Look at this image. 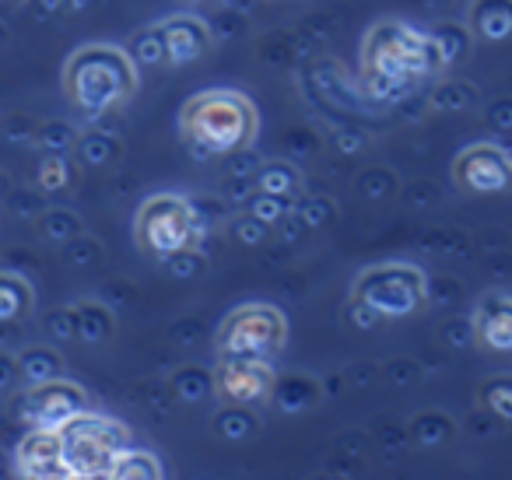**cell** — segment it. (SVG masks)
<instances>
[{"instance_id": "83f0119b", "label": "cell", "mask_w": 512, "mask_h": 480, "mask_svg": "<svg viewBox=\"0 0 512 480\" xmlns=\"http://www.w3.org/2000/svg\"><path fill=\"white\" fill-rule=\"evenodd\" d=\"M432 43H435V50H439V57H442V64H456L460 57H467V50H470V32H467V25H460V22H439L432 32Z\"/></svg>"}, {"instance_id": "f546056e", "label": "cell", "mask_w": 512, "mask_h": 480, "mask_svg": "<svg viewBox=\"0 0 512 480\" xmlns=\"http://www.w3.org/2000/svg\"><path fill=\"white\" fill-rule=\"evenodd\" d=\"M39 232L50 242H57V246H64V242L78 239V235L85 232V221L74 211H67V207H50V211L39 218Z\"/></svg>"}, {"instance_id": "8992f818", "label": "cell", "mask_w": 512, "mask_h": 480, "mask_svg": "<svg viewBox=\"0 0 512 480\" xmlns=\"http://www.w3.org/2000/svg\"><path fill=\"white\" fill-rule=\"evenodd\" d=\"M64 435L67 480H106V466L123 445H130L127 424L113 421L95 410H81L71 421L60 424Z\"/></svg>"}, {"instance_id": "7402d4cb", "label": "cell", "mask_w": 512, "mask_h": 480, "mask_svg": "<svg viewBox=\"0 0 512 480\" xmlns=\"http://www.w3.org/2000/svg\"><path fill=\"white\" fill-rule=\"evenodd\" d=\"M78 183V165L71 162V155H57V151H43L36 169V186L43 193H64Z\"/></svg>"}, {"instance_id": "6da1fadb", "label": "cell", "mask_w": 512, "mask_h": 480, "mask_svg": "<svg viewBox=\"0 0 512 480\" xmlns=\"http://www.w3.org/2000/svg\"><path fill=\"white\" fill-rule=\"evenodd\" d=\"M442 57L435 50L432 36L407 22H383L369 25L362 39V88L372 102L393 106L418 92V85L432 81L442 71Z\"/></svg>"}, {"instance_id": "d4e9b609", "label": "cell", "mask_w": 512, "mask_h": 480, "mask_svg": "<svg viewBox=\"0 0 512 480\" xmlns=\"http://www.w3.org/2000/svg\"><path fill=\"white\" fill-rule=\"evenodd\" d=\"M172 396H176L179 403H186V407H193V403H204L207 396H214L211 372H207V368H200V365L176 368V375H172Z\"/></svg>"}, {"instance_id": "7a4b0ae2", "label": "cell", "mask_w": 512, "mask_h": 480, "mask_svg": "<svg viewBox=\"0 0 512 480\" xmlns=\"http://www.w3.org/2000/svg\"><path fill=\"white\" fill-rule=\"evenodd\" d=\"M179 137L193 158L211 162L232 151L253 148L260 137V109L246 92L235 88H207L183 102L179 109Z\"/></svg>"}, {"instance_id": "277c9868", "label": "cell", "mask_w": 512, "mask_h": 480, "mask_svg": "<svg viewBox=\"0 0 512 480\" xmlns=\"http://www.w3.org/2000/svg\"><path fill=\"white\" fill-rule=\"evenodd\" d=\"M351 298L369 305L379 316V323H397V319H414L418 312H425L432 291H428V277L421 267L386 260L355 277Z\"/></svg>"}, {"instance_id": "30bf717a", "label": "cell", "mask_w": 512, "mask_h": 480, "mask_svg": "<svg viewBox=\"0 0 512 480\" xmlns=\"http://www.w3.org/2000/svg\"><path fill=\"white\" fill-rule=\"evenodd\" d=\"M85 407H88L85 386L71 382L67 375L29 382V389L22 393V414L32 428H60V424L71 421Z\"/></svg>"}, {"instance_id": "7bdbcfd3", "label": "cell", "mask_w": 512, "mask_h": 480, "mask_svg": "<svg viewBox=\"0 0 512 480\" xmlns=\"http://www.w3.org/2000/svg\"><path fill=\"white\" fill-rule=\"evenodd\" d=\"M32 4H36V11L43 18H57L64 11H71V0H32Z\"/></svg>"}, {"instance_id": "ab89813d", "label": "cell", "mask_w": 512, "mask_h": 480, "mask_svg": "<svg viewBox=\"0 0 512 480\" xmlns=\"http://www.w3.org/2000/svg\"><path fill=\"white\" fill-rule=\"evenodd\" d=\"M256 165H260V155L253 148H242L225 155V176H253Z\"/></svg>"}, {"instance_id": "74e56055", "label": "cell", "mask_w": 512, "mask_h": 480, "mask_svg": "<svg viewBox=\"0 0 512 480\" xmlns=\"http://www.w3.org/2000/svg\"><path fill=\"white\" fill-rule=\"evenodd\" d=\"M64 249H67V260H71V263H78V267H81V263H99L102 256H106V253H102V246H99V242H95V239H88L85 232H81L78 239L64 242Z\"/></svg>"}, {"instance_id": "44dd1931", "label": "cell", "mask_w": 512, "mask_h": 480, "mask_svg": "<svg viewBox=\"0 0 512 480\" xmlns=\"http://www.w3.org/2000/svg\"><path fill=\"white\" fill-rule=\"evenodd\" d=\"M71 155L78 158V165H85V169H102V165L120 158V141H116L113 134H106V130H85V134H78V141H74Z\"/></svg>"}, {"instance_id": "681fc988", "label": "cell", "mask_w": 512, "mask_h": 480, "mask_svg": "<svg viewBox=\"0 0 512 480\" xmlns=\"http://www.w3.org/2000/svg\"><path fill=\"white\" fill-rule=\"evenodd\" d=\"M4 193H8V186H4V172H0V197H4Z\"/></svg>"}, {"instance_id": "f35d334b", "label": "cell", "mask_w": 512, "mask_h": 480, "mask_svg": "<svg viewBox=\"0 0 512 480\" xmlns=\"http://www.w3.org/2000/svg\"><path fill=\"white\" fill-rule=\"evenodd\" d=\"M253 176H225V186H221V204H246V197L253 193Z\"/></svg>"}, {"instance_id": "e0dca14e", "label": "cell", "mask_w": 512, "mask_h": 480, "mask_svg": "<svg viewBox=\"0 0 512 480\" xmlns=\"http://www.w3.org/2000/svg\"><path fill=\"white\" fill-rule=\"evenodd\" d=\"M253 186L264 193H274V197L295 200L302 193V169L295 162H285V158H271V162L256 165Z\"/></svg>"}, {"instance_id": "d6a6232c", "label": "cell", "mask_w": 512, "mask_h": 480, "mask_svg": "<svg viewBox=\"0 0 512 480\" xmlns=\"http://www.w3.org/2000/svg\"><path fill=\"white\" fill-rule=\"evenodd\" d=\"M228 235H232L239 246H246V249H260V246H267L271 242V232L274 228L271 225H264L260 218H253L249 211H239V214H232L228 218Z\"/></svg>"}, {"instance_id": "52a82bcc", "label": "cell", "mask_w": 512, "mask_h": 480, "mask_svg": "<svg viewBox=\"0 0 512 480\" xmlns=\"http://www.w3.org/2000/svg\"><path fill=\"white\" fill-rule=\"evenodd\" d=\"M288 344V316L278 305L246 302L225 316L218 330V358H264L274 361Z\"/></svg>"}, {"instance_id": "60d3db41", "label": "cell", "mask_w": 512, "mask_h": 480, "mask_svg": "<svg viewBox=\"0 0 512 480\" xmlns=\"http://www.w3.org/2000/svg\"><path fill=\"white\" fill-rule=\"evenodd\" d=\"M18 382H22V368H18V358L11 351H0V393H11Z\"/></svg>"}, {"instance_id": "4fadbf2b", "label": "cell", "mask_w": 512, "mask_h": 480, "mask_svg": "<svg viewBox=\"0 0 512 480\" xmlns=\"http://www.w3.org/2000/svg\"><path fill=\"white\" fill-rule=\"evenodd\" d=\"M470 337L484 351H512V302L505 288H491L477 298L470 316Z\"/></svg>"}, {"instance_id": "d590c367", "label": "cell", "mask_w": 512, "mask_h": 480, "mask_svg": "<svg viewBox=\"0 0 512 480\" xmlns=\"http://www.w3.org/2000/svg\"><path fill=\"white\" fill-rule=\"evenodd\" d=\"M46 333L53 344H74L78 340V323H74V305H60L46 316Z\"/></svg>"}, {"instance_id": "cb8c5ba5", "label": "cell", "mask_w": 512, "mask_h": 480, "mask_svg": "<svg viewBox=\"0 0 512 480\" xmlns=\"http://www.w3.org/2000/svg\"><path fill=\"white\" fill-rule=\"evenodd\" d=\"M407 431H411V438L421 449H432V445H442L456 435V421L449 414H442V410H428V414L411 417Z\"/></svg>"}, {"instance_id": "f907efd6", "label": "cell", "mask_w": 512, "mask_h": 480, "mask_svg": "<svg viewBox=\"0 0 512 480\" xmlns=\"http://www.w3.org/2000/svg\"><path fill=\"white\" fill-rule=\"evenodd\" d=\"M274 4H299V0H274Z\"/></svg>"}, {"instance_id": "4316f807", "label": "cell", "mask_w": 512, "mask_h": 480, "mask_svg": "<svg viewBox=\"0 0 512 480\" xmlns=\"http://www.w3.org/2000/svg\"><path fill=\"white\" fill-rule=\"evenodd\" d=\"M127 57L137 67H165V43H162V25H148V29H137L130 36V43L123 46Z\"/></svg>"}, {"instance_id": "c3c4849f", "label": "cell", "mask_w": 512, "mask_h": 480, "mask_svg": "<svg viewBox=\"0 0 512 480\" xmlns=\"http://www.w3.org/2000/svg\"><path fill=\"white\" fill-rule=\"evenodd\" d=\"M183 4H218V0H183Z\"/></svg>"}, {"instance_id": "8fae6325", "label": "cell", "mask_w": 512, "mask_h": 480, "mask_svg": "<svg viewBox=\"0 0 512 480\" xmlns=\"http://www.w3.org/2000/svg\"><path fill=\"white\" fill-rule=\"evenodd\" d=\"M15 473L29 480H67L60 428H32L15 449Z\"/></svg>"}, {"instance_id": "ffe728a7", "label": "cell", "mask_w": 512, "mask_h": 480, "mask_svg": "<svg viewBox=\"0 0 512 480\" xmlns=\"http://www.w3.org/2000/svg\"><path fill=\"white\" fill-rule=\"evenodd\" d=\"M316 400H320V386L309 375H288V379H274L271 400L267 403H278L285 414H302Z\"/></svg>"}, {"instance_id": "e575fe53", "label": "cell", "mask_w": 512, "mask_h": 480, "mask_svg": "<svg viewBox=\"0 0 512 480\" xmlns=\"http://www.w3.org/2000/svg\"><path fill=\"white\" fill-rule=\"evenodd\" d=\"M162 267H165V274H169V277L190 281V277H197L200 270H204V256L197 253V246H190V249H179V253L165 256Z\"/></svg>"}, {"instance_id": "f6af8a7d", "label": "cell", "mask_w": 512, "mask_h": 480, "mask_svg": "<svg viewBox=\"0 0 512 480\" xmlns=\"http://www.w3.org/2000/svg\"><path fill=\"white\" fill-rule=\"evenodd\" d=\"M337 144H341V151H348V155H355V151L365 148V134H337Z\"/></svg>"}, {"instance_id": "4dcf8cb0", "label": "cell", "mask_w": 512, "mask_h": 480, "mask_svg": "<svg viewBox=\"0 0 512 480\" xmlns=\"http://www.w3.org/2000/svg\"><path fill=\"white\" fill-rule=\"evenodd\" d=\"M477 400L484 410L498 417V421H509L512 417V379L509 375H491L477 386Z\"/></svg>"}, {"instance_id": "5bb4252c", "label": "cell", "mask_w": 512, "mask_h": 480, "mask_svg": "<svg viewBox=\"0 0 512 480\" xmlns=\"http://www.w3.org/2000/svg\"><path fill=\"white\" fill-rule=\"evenodd\" d=\"M467 32L477 43H505L512 36V0H470Z\"/></svg>"}, {"instance_id": "1f68e13d", "label": "cell", "mask_w": 512, "mask_h": 480, "mask_svg": "<svg viewBox=\"0 0 512 480\" xmlns=\"http://www.w3.org/2000/svg\"><path fill=\"white\" fill-rule=\"evenodd\" d=\"M292 204L295 200H285V197H274V193H264V190H253L242 204V211H249L253 218H260L264 225L278 228L285 218H292Z\"/></svg>"}, {"instance_id": "7dc6e473", "label": "cell", "mask_w": 512, "mask_h": 480, "mask_svg": "<svg viewBox=\"0 0 512 480\" xmlns=\"http://www.w3.org/2000/svg\"><path fill=\"white\" fill-rule=\"evenodd\" d=\"M8 43V29H4V25H0V46Z\"/></svg>"}, {"instance_id": "8d00e7d4", "label": "cell", "mask_w": 512, "mask_h": 480, "mask_svg": "<svg viewBox=\"0 0 512 480\" xmlns=\"http://www.w3.org/2000/svg\"><path fill=\"white\" fill-rule=\"evenodd\" d=\"M292 211L299 214V221L306 228H323L330 218H334V200L330 197H309L302 204H292Z\"/></svg>"}, {"instance_id": "d6986e66", "label": "cell", "mask_w": 512, "mask_h": 480, "mask_svg": "<svg viewBox=\"0 0 512 480\" xmlns=\"http://www.w3.org/2000/svg\"><path fill=\"white\" fill-rule=\"evenodd\" d=\"M18 368H22V379L25 382H43V379H57L64 375V354L57 351L53 344H29L15 354Z\"/></svg>"}, {"instance_id": "5b68a950", "label": "cell", "mask_w": 512, "mask_h": 480, "mask_svg": "<svg viewBox=\"0 0 512 480\" xmlns=\"http://www.w3.org/2000/svg\"><path fill=\"white\" fill-rule=\"evenodd\" d=\"M204 239V228L197 225L190 197L183 193H151L134 218V242L144 256L162 263L165 256L190 249Z\"/></svg>"}, {"instance_id": "f1b7e54d", "label": "cell", "mask_w": 512, "mask_h": 480, "mask_svg": "<svg viewBox=\"0 0 512 480\" xmlns=\"http://www.w3.org/2000/svg\"><path fill=\"white\" fill-rule=\"evenodd\" d=\"M477 102V88L470 81H446L428 95V109L435 113H463Z\"/></svg>"}, {"instance_id": "ba28073f", "label": "cell", "mask_w": 512, "mask_h": 480, "mask_svg": "<svg viewBox=\"0 0 512 480\" xmlns=\"http://www.w3.org/2000/svg\"><path fill=\"white\" fill-rule=\"evenodd\" d=\"M449 172L463 193H505L512 183L509 148L498 141H474L453 158Z\"/></svg>"}, {"instance_id": "b9f144b4", "label": "cell", "mask_w": 512, "mask_h": 480, "mask_svg": "<svg viewBox=\"0 0 512 480\" xmlns=\"http://www.w3.org/2000/svg\"><path fill=\"white\" fill-rule=\"evenodd\" d=\"M348 312H351L348 319L358 326V330H372V326H379V316L369 309V305H362V302H358V298H351V302H348Z\"/></svg>"}, {"instance_id": "7c38bea8", "label": "cell", "mask_w": 512, "mask_h": 480, "mask_svg": "<svg viewBox=\"0 0 512 480\" xmlns=\"http://www.w3.org/2000/svg\"><path fill=\"white\" fill-rule=\"evenodd\" d=\"M162 25L165 67H190L204 60L214 46V29L197 15H172Z\"/></svg>"}, {"instance_id": "484cf974", "label": "cell", "mask_w": 512, "mask_h": 480, "mask_svg": "<svg viewBox=\"0 0 512 480\" xmlns=\"http://www.w3.org/2000/svg\"><path fill=\"white\" fill-rule=\"evenodd\" d=\"M32 148L43 155V151H57V155H71L74 141H78V127L67 120H46L39 127H32Z\"/></svg>"}, {"instance_id": "ac0fdd59", "label": "cell", "mask_w": 512, "mask_h": 480, "mask_svg": "<svg viewBox=\"0 0 512 480\" xmlns=\"http://www.w3.org/2000/svg\"><path fill=\"white\" fill-rule=\"evenodd\" d=\"M36 309V288L22 274L0 270V323H22Z\"/></svg>"}, {"instance_id": "ee69618b", "label": "cell", "mask_w": 512, "mask_h": 480, "mask_svg": "<svg viewBox=\"0 0 512 480\" xmlns=\"http://www.w3.org/2000/svg\"><path fill=\"white\" fill-rule=\"evenodd\" d=\"M509 99H498L495 106H491V127L495 130H505L509 127Z\"/></svg>"}, {"instance_id": "9a60e30c", "label": "cell", "mask_w": 512, "mask_h": 480, "mask_svg": "<svg viewBox=\"0 0 512 480\" xmlns=\"http://www.w3.org/2000/svg\"><path fill=\"white\" fill-rule=\"evenodd\" d=\"M74 323H78V340L88 347H99L106 340H113L116 333V316L109 305H102L99 298H85L74 305Z\"/></svg>"}, {"instance_id": "836d02e7", "label": "cell", "mask_w": 512, "mask_h": 480, "mask_svg": "<svg viewBox=\"0 0 512 480\" xmlns=\"http://www.w3.org/2000/svg\"><path fill=\"white\" fill-rule=\"evenodd\" d=\"M393 190H397V179H393L390 169H365L358 176V193L365 200H386Z\"/></svg>"}, {"instance_id": "2e32d148", "label": "cell", "mask_w": 512, "mask_h": 480, "mask_svg": "<svg viewBox=\"0 0 512 480\" xmlns=\"http://www.w3.org/2000/svg\"><path fill=\"white\" fill-rule=\"evenodd\" d=\"M165 466L155 452L148 449H130L123 445L106 466V480H162Z\"/></svg>"}, {"instance_id": "3957f363", "label": "cell", "mask_w": 512, "mask_h": 480, "mask_svg": "<svg viewBox=\"0 0 512 480\" xmlns=\"http://www.w3.org/2000/svg\"><path fill=\"white\" fill-rule=\"evenodd\" d=\"M141 85V71L127 57L123 46L113 43H88L74 50L60 74L64 99L88 120L120 113Z\"/></svg>"}, {"instance_id": "bcb514c9", "label": "cell", "mask_w": 512, "mask_h": 480, "mask_svg": "<svg viewBox=\"0 0 512 480\" xmlns=\"http://www.w3.org/2000/svg\"><path fill=\"white\" fill-rule=\"evenodd\" d=\"M29 0H0V8H8V11H18V8H25Z\"/></svg>"}, {"instance_id": "9c48e42d", "label": "cell", "mask_w": 512, "mask_h": 480, "mask_svg": "<svg viewBox=\"0 0 512 480\" xmlns=\"http://www.w3.org/2000/svg\"><path fill=\"white\" fill-rule=\"evenodd\" d=\"M274 379L278 372L264 358H218V365L211 368V386L221 403H246V407L267 403Z\"/></svg>"}, {"instance_id": "603a6c76", "label": "cell", "mask_w": 512, "mask_h": 480, "mask_svg": "<svg viewBox=\"0 0 512 480\" xmlns=\"http://www.w3.org/2000/svg\"><path fill=\"white\" fill-rule=\"evenodd\" d=\"M211 424L218 431V438H225V442H246L260 428L253 407H246V403H221V410L214 414Z\"/></svg>"}]
</instances>
